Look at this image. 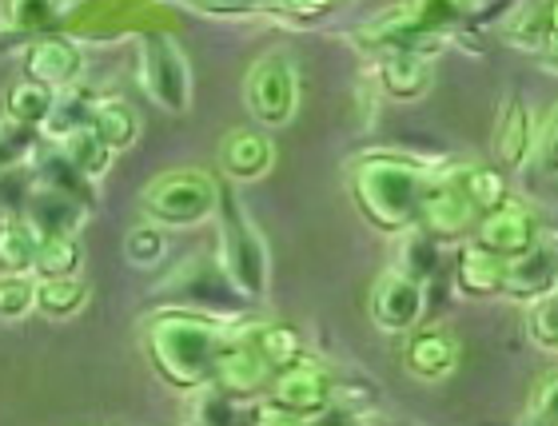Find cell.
Returning <instances> with one entry per match:
<instances>
[{
  "instance_id": "6da1fadb",
  "label": "cell",
  "mask_w": 558,
  "mask_h": 426,
  "mask_svg": "<svg viewBox=\"0 0 558 426\" xmlns=\"http://www.w3.org/2000/svg\"><path fill=\"white\" fill-rule=\"evenodd\" d=\"M232 331L235 327L223 319L168 307L144 322V355L175 391H208Z\"/></svg>"
},
{
  "instance_id": "7a4b0ae2",
  "label": "cell",
  "mask_w": 558,
  "mask_h": 426,
  "mask_svg": "<svg viewBox=\"0 0 558 426\" xmlns=\"http://www.w3.org/2000/svg\"><path fill=\"white\" fill-rule=\"evenodd\" d=\"M430 180V163L403 151H367L348 168V187L360 216L384 235L418 228V204Z\"/></svg>"
},
{
  "instance_id": "3957f363",
  "label": "cell",
  "mask_w": 558,
  "mask_h": 426,
  "mask_svg": "<svg viewBox=\"0 0 558 426\" xmlns=\"http://www.w3.org/2000/svg\"><path fill=\"white\" fill-rule=\"evenodd\" d=\"M216 267L228 279V288L247 303H259L271 288V255L264 231L247 211L232 184H220V208H216Z\"/></svg>"
},
{
  "instance_id": "277c9868",
  "label": "cell",
  "mask_w": 558,
  "mask_h": 426,
  "mask_svg": "<svg viewBox=\"0 0 558 426\" xmlns=\"http://www.w3.org/2000/svg\"><path fill=\"white\" fill-rule=\"evenodd\" d=\"M466 9L459 4H396L387 12H375L372 21L355 28V45L367 57H387V52H439L451 36L463 28Z\"/></svg>"
},
{
  "instance_id": "5b68a950",
  "label": "cell",
  "mask_w": 558,
  "mask_h": 426,
  "mask_svg": "<svg viewBox=\"0 0 558 426\" xmlns=\"http://www.w3.org/2000/svg\"><path fill=\"white\" fill-rule=\"evenodd\" d=\"M140 208H144V223H156V228H199L216 219L220 208V180L204 168H175V172L156 175L144 196H140Z\"/></svg>"
},
{
  "instance_id": "8992f818",
  "label": "cell",
  "mask_w": 558,
  "mask_h": 426,
  "mask_svg": "<svg viewBox=\"0 0 558 426\" xmlns=\"http://www.w3.org/2000/svg\"><path fill=\"white\" fill-rule=\"evenodd\" d=\"M140 48V88L151 105L163 108L172 115H184L192 108V64H187L184 45L172 36V28H160V24H148L136 33Z\"/></svg>"
},
{
  "instance_id": "52a82bcc",
  "label": "cell",
  "mask_w": 558,
  "mask_h": 426,
  "mask_svg": "<svg viewBox=\"0 0 558 426\" xmlns=\"http://www.w3.org/2000/svg\"><path fill=\"white\" fill-rule=\"evenodd\" d=\"M244 108L264 127H283L300 108V69L288 48H271L252 60L244 76Z\"/></svg>"
},
{
  "instance_id": "ba28073f",
  "label": "cell",
  "mask_w": 558,
  "mask_h": 426,
  "mask_svg": "<svg viewBox=\"0 0 558 426\" xmlns=\"http://www.w3.org/2000/svg\"><path fill=\"white\" fill-rule=\"evenodd\" d=\"M478 211L471 208L466 192L459 187L454 163L447 168H430V180L423 187V204H418V231H427L430 240H463L475 235Z\"/></svg>"
},
{
  "instance_id": "9c48e42d",
  "label": "cell",
  "mask_w": 558,
  "mask_h": 426,
  "mask_svg": "<svg viewBox=\"0 0 558 426\" xmlns=\"http://www.w3.org/2000/svg\"><path fill=\"white\" fill-rule=\"evenodd\" d=\"M339 399V382L336 375L319 363V358L303 355L300 363H291L288 370H279L271 379L264 403L279 406L283 415L291 418H312L315 411H324Z\"/></svg>"
},
{
  "instance_id": "30bf717a",
  "label": "cell",
  "mask_w": 558,
  "mask_h": 426,
  "mask_svg": "<svg viewBox=\"0 0 558 426\" xmlns=\"http://www.w3.org/2000/svg\"><path fill=\"white\" fill-rule=\"evenodd\" d=\"M471 240H475L483 252L499 255V259L511 264V259H519V255H526L531 247L543 243V216H538L531 204H523L519 196H511L495 211L478 216Z\"/></svg>"
},
{
  "instance_id": "8fae6325",
  "label": "cell",
  "mask_w": 558,
  "mask_h": 426,
  "mask_svg": "<svg viewBox=\"0 0 558 426\" xmlns=\"http://www.w3.org/2000/svg\"><path fill=\"white\" fill-rule=\"evenodd\" d=\"M24 81L40 84L52 96H64L81 88L84 81V52L64 33H48L24 48Z\"/></svg>"
},
{
  "instance_id": "7c38bea8",
  "label": "cell",
  "mask_w": 558,
  "mask_h": 426,
  "mask_svg": "<svg viewBox=\"0 0 558 426\" xmlns=\"http://www.w3.org/2000/svg\"><path fill=\"white\" fill-rule=\"evenodd\" d=\"M271 379H276V375H271V367L264 363L256 343H252V322H247V327H235L228 346H223L211 387L220 394H228V399H259V394H268Z\"/></svg>"
},
{
  "instance_id": "4fadbf2b",
  "label": "cell",
  "mask_w": 558,
  "mask_h": 426,
  "mask_svg": "<svg viewBox=\"0 0 558 426\" xmlns=\"http://www.w3.org/2000/svg\"><path fill=\"white\" fill-rule=\"evenodd\" d=\"M423 307H427V288L391 267L375 279L372 300H367L372 322L384 334H411L415 327H423Z\"/></svg>"
},
{
  "instance_id": "5bb4252c",
  "label": "cell",
  "mask_w": 558,
  "mask_h": 426,
  "mask_svg": "<svg viewBox=\"0 0 558 426\" xmlns=\"http://www.w3.org/2000/svg\"><path fill=\"white\" fill-rule=\"evenodd\" d=\"M535 115H531V105L519 88L499 100V112H495V132H490V156H495V168L502 172H519L531 163L535 156Z\"/></svg>"
},
{
  "instance_id": "9a60e30c",
  "label": "cell",
  "mask_w": 558,
  "mask_h": 426,
  "mask_svg": "<svg viewBox=\"0 0 558 426\" xmlns=\"http://www.w3.org/2000/svg\"><path fill=\"white\" fill-rule=\"evenodd\" d=\"M463 358V343L459 334L439 327V322H423L408 334V346H403V370L418 382H442L447 375H454Z\"/></svg>"
},
{
  "instance_id": "2e32d148",
  "label": "cell",
  "mask_w": 558,
  "mask_h": 426,
  "mask_svg": "<svg viewBox=\"0 0 558 426\" xmlns=\"http://www.w3.org/2000/svg\"><path fill=\"white\" fill-rule=\"evenodd\" d=\"M93 216V208H84L81 199L64 196V192H52V187H33V196L24 204V223L33 228V235L40 243L45 240H76L84 219Z\"/></svg>"
},
{
  "instance_id": "e0dca14e",
  "label": "cell",
  "mask_w": 558,
  "mask_h": 426,
  "mask_svg": "<svg viewBox=\"0 0 558 426\" xmlns=\"http://www.w3.org/2000/svg\"><path fill=\"white\" fill-rule=\"evenodd\" d=\"M558 291V247L555 240H543L526 255L507 264V279H502V300L514 303H538L543 295Z\"/></svg>"
},
{
  "instance_id": "ac0fdd59",
  "label": "cell",
  "mask_w": 558,
  "mask_h": 426,
  "mask_svg": "<svg viewBox=\"0 0 558 426\" xmlns=\"http://www.w3.org/2000/svg\"><path fill=\"white\" fill-rule=\"evenodd\" d=\"M276 163V148H271L268 132L259 127H232L220 144V168L232 184H252L264 180Z\"/></svg>"
},
{
  "instance_id": "d6986e66",
  "label": "cell",
  "mask_w": 558,
  "mask_h": 426,
  "mask_svg": "<svg viewBox=\"0 0 558 426\" xmlns=\"http://www.w3.org/2000/svg\"><path fill=\"white\" fill-rule=\"evenodd\" d=\"M375 76H379V93L391 100H418L427 96L435 81V57L430 52H387L375 57Z\"/></svg>"
},
{
  "instance_id": "ffe728a7",
  "label": "cell",
  "mask_w": 558,
  "mask_h": 426,
  "mask_svg": "<svg viewBox=\"0 0 558 426\" xmlns=\"http://www.w3.org/2000/svg\"><path fill=\"white\" fill-rule=\"evenodd\" d=\"M502 279H507V259L483 252L475 240H466L454 255V288L466 300H495L502 295Z\"/></svg>"
},
{
  "instance_id": "44dd1931",
  "label": "cell",
  "mask_w": 558,
  "mask_h": 426,
  "mask_svg": "<svg viewBox=\"0 0 558 426\" xmlns=\"http://www.w3.org/2000/svg\"><path fill=\"white\" fill-rule=\"evenodd\" d=\"M88 127H93L96 136L112 148V156H117V151H129L132 144H136L140 115L124 96H96L93 112H88Z\"/></svg>"
},
{
  "instance_id": "7402d4cb",
  "label": "cell",
  "mask_w": 558,
  "mask_h": 426,
  "mask_svg": "<svg viewBox=\"0 0 558 426\" xmlns=\"http://www.w3.org/2000/svg\"><path fill=\"white\" fill-rule=\"evenodd\" d=\"M28 163H33V175H36V184L40 187L64 192V196L81 199L84 208L96 211V184L88 180V175L76 172V168H72V163L52 148V144H48V148H36V156Z\"/></svg>"
},
{
  "instance_id": "603a6c76",
  "label": "cell",
  "mask_w": 558,
  "mask_h": 426,
  "mask_svg": "<svg viewBox=\"0 0 558 426\" xmlns=\"http://www.w3.org/2000/svg\"><path fill=\"white\" fill-rule=\"evenodd\" d=\"M502 45L531 52V57H547L550 52V33H547V4H514L502 12L499 24Z\"/></svg>"
},
{
  "instance_id": "cb8c5ba5",
  "label": "cell",
  "mask_w": 558,
  "mask_h": 426,
  "mask_svg": "<svg viewBox=\"0 0 558 426\" xmlns=\"http://www.w3.org/2000/svg\"><path fill=\"white\" fill-rule=\"evenodd\" d=\"M454 175H459V187L466 192L471 208L478 216L495 211L499 204L511 199V184H507V172L495 168V163H454Z\"/></svg>"
},
{
  "instance_id": "d4e9b609",
  "label": "cell",
  "mask_w": 558,
  "mask_h": 426,
  "mask_svg": "<svg viewBox=\"0 0 558 426\" xmlns=\"http://www.w3.org/2000/svg\"><path fill=\"white\" fill-rule=\"evenodd\" d=\"M52 148H57L60 156H64V160H69L72 168H76V172L88 175L93 184L108 172V168H112V148H108L105 139L96 136V132L88 124H84V127H72L69 136H60L57 144H52Z\"/></svg>"
},
{
  "instance_id": "484cf974",
  "label": "cell",
  "mask_w": 558,
  "mask_h": 426,
  "mask_svg": "<svg viewBox=\"0 0 558 426\" xmlns=\"http://www.w3.org/2000/svg\"><path fill=\"white\" fill-rule=\"evenodd\" d=\"M252 343H256V351L271 367V375L288 370L291 363H300V358L307 355L300 331L288 327V322H252Z\"/></svg>"
},
{
  "instance_id": "4316f807",
  "label": "cell",
  "mask_w": 558,
  "mask_h": 426,
  "mask_svg": "<svg viewBox=\"0 0 558 426\" xmlns=\"http://www.w3.org/2000/svg\"><path fill=\"white\" fill-rule=\"evenodd\" d=\"M40 240L24 219H4L0 223V276H33Z\"/></svg>"
},
{
  "instance_id": "83f0119b",
  "label": "cell",
  "mask_w": 558,
  "mask_h": 426,
  "mask_svg": "<svg viewBox=\"0 0 558 426\" xmlns=\"http://www.w3.org/2000/svg\"><path fill=\"white\" fill-rule=\"evenodd\" d=\"M52 105H57V96L48 93V88H40V84H33V81H16L9 88V96H4V120L40 132L48 112H52Z\"/></svg>"
},
{
  "instance_id": "f1b7e54d",
  "label": "cell",
  "mask_w": 558,
  "mask_h": 426,
  "mask_svg": "<svg viewBox=\"0 0 558 426\" xmlns=\"http://www.w3.org/2000/svg\"><path fill=\"white\" fill-rule=\"evenodd\" d=\"M396 259H391V271H399V276L415 279V283H423L427 288V276L435 271V264H439V255H435V240H430L427 231H403V235H396Z\"/></svg>"
},
{
  "instance_id": "f546056e",
  "label": "cell",
  "mask_w": 558,
  "mask_h": 426,
  "mask_svg": "<svg viewBox=\"0 0 558 426\" xmlns=\"http://www.w3.org/2000/svg\"><path fill=\"white\" fill-rule=\"evenodd\" d=\"M88 303L84 279H36V312L48 319H72Z\"/></svg>"
},
{
  "instance_id": "4dcf8cb0",
  "label": "cell",
  "mask_w": 558,
  "mask_h": 426,
  "mask_svg": "<svg viewBox=\"0 0 558 426\" xmlns=\"http://www.w3.org/2000/svg\"><path fill=\"white\" fill-rule=\"evenodd\" d=\"M84 252L76 240H45L36 252V279H81Z\"/></svg>"
},
{
  "instance_id": "1f68e13d",
  "label": "cell",
  "mask_w": 558,
  "mask_h": 426,
  "mask_svg": "<svg viewBox=\"0 0 558 426\" xmlns=\"http://www.w3.org/2000/svg\"><path fill=\"white\" fill-rule=\"evenodd\" d=\"M93 100L96 96H88L84 88H72V93L57 96V105L48 112L40 136H48V144H57L60 136H69L72 127H84L88 124V112H93Z\"/></svg>"
},
{
  "instance_id": "d6a6232c",
  "label": "cell",
  "mask_w": 558,
  "mask_h": 426,
  "mask_svg": "<svg viewBox=\"0 0 558 426\" xmlns=\"http://www.w3.org/2000/svg\"><path fill=\"white\" fill-rule=\"evenodd\" d=\"M36 148H40V132L36 127L12 124V120L0 115V175L33 160Z\"/></svg>"
},
{
  "instance_id": "836d02e7",
  "label": "cell",
  "mask_w": 558,
  "mask_h": 426,
  "mask_svg": "<svg viewBox=\"0 0 558 426\" xmlns=\"http://www.w3.org/2000/svg\"><path fill=\"white\" fill-rule=\"evenodd\" d=\"M526 339H531V346H538V351H547V355H555L558 346V291H550V295H543L538 303H531L526 307Z\"/></svg>"
},
{
  "instance_id": "e575fe53",
  "label": "cell",
  "mask_w": 558,
  "mask_h": 426,
  "mask_svg": "<svg viewBox=\"0 0 558 426\" xmlns=\"http://www.w3.org/2000/svg\"><path fill=\"white\" fill-rule=\"evenodd\" d=\"M36 312V276H0V322H21Z\"/></svg>"
},
{
  "instance_id": "d590c367",
  "label": "cell",
  "mask_w": 558,
  "mask_h": 426,
  "mask_svg": "<svg viewBox=\"0 0 558 426\" xmlns=\"http://www.w3.org/2000/svg\"><path fill=\"white\" fill-rule=\"evenodd\" d=\"M33 187H36L33 163H21V168H12V172L0 175V223L24 216V204L33 196Z\"/></svg>"
},
{
  "instance_id": "8d00e7d4",
  "label": "cell",
  "mask_w": 558,
  "mask_h": 426,
  "mask_svg": "<svg viewBox=\"0 0 558 426\" xmlns=\"http://www.w3.org/2000/svg\"><path fill=\"white\" fill-rule=\"evenodd\" d=\"M531 163L538 168V175H543V180H558V105L550 108L547 120L538 124L535 156H531Z\"/></svg>"
},
{
  "instance_id": "74e56055",
  "label": "cell",
  "mask_w": 558,
  "mask_h": 426,
  "mask_svg": "<svg viewBox=\"0 0 558 426\" xmlns=\"http://www.w3.org/2000/svg\"><path fill=\"white\" fill-rule=\"evenodd\" d=\"M124 252L136 267H151L163 259V231L156 223H140V228L129 231V240H124Z\"/></svg>"
},
{
  "instance_id": "f35d334b",
  "label": "cell",
  "mask_w": 558,
  "mask_h": 426,
  "mask_svg": "<svg viewBox=\"0 0 558 426\" xmlns=\"http://www.w3.org/2000/svg\"><path fill=\"white\" fill-rule=\"evenodd\" d=\"M303 426H375L372 423V415L363 411V406H355V403H331V406H324V411H315L312 418H303Z\"/></svg>"
},
{
  "instance_id": "ab89813d",
  "label": "cell",
  "mask_w": 558,
  "mask_h": 426,
  "mask_svg": "<svg viewBox=\"0 0 558 426\" xmlns=\"http://www.w3.org/2000/svg\"><path fill=\"white\" fill-rule=\"evenodd\" d=\"M526 415H535V418H543V423L558 426V370H550V375H543V379L535 382Z\"/></svg>"
},
{
  "instance_id": "60d3db41",
  "label": "cell",
  "mask_w": 558,
  "mask_h": 426,
  "mask_svg": "<svg viewBox=\"0 0 558 426\" xmlns=\"http://www.w3.org/2000/svg\"><path fill=\"white\" fill-rule=\"evenodd\" d=\"M252 426H303V418H291V415H283L279 406L259 403L256 406V418H252Z\"/></svg>"
},
{
  "instance_id": "b9f144b4",
  "label": "cell",
  "mask_w": 558,
  "mask_h": 426,
  "mask_svg": "<svg viewBox=\"0 0 558 426\" xmlns=\"http://www.w3.org/2000/svg\"><path fill=\"white\" fill-rule=\"evenodd\" d=\"M547 33H550V48L558 45V4H547Z\"/></svg>"
},
{
  "instance_id": "7bdbcfd3",
  "label": "cell",
  "mask_w": 558,
  "mask_h": 426,
  "mask_svg": "<svg viewBox=\"0 0 558 426\" xmlns=\"http://www.w3.org/2000/svg\"><path fill=\"white\" fill-rule=\"evenodd\" d=\"M543 64H547V69H550V72H558V45H555V48H550L547 57H543Z\"/></svg>"
},
{
  "instance_id": "ee69618b",
  "label": "cell",
  "mask_w": 558,
  "mask_h": 426,
  "mask_svg": "<svg viewBox=\"0 0 558 426\" xmlns=\"http://www.w3.org/2000/svg\"><path fill=\"white\" fill-rule=\"evenodd\" d=\"M523 426H550V423H543V418H535V415H526Z\"/></svg>"
},
{
  "instance_id": "f6af8a7d",
  "label": "cell",
  "mask_w": 558,
  "mask_h": 426,
  "mask_svg": "<svg viewBox=\"0 0 558 426\" xmlns=\"http://www.w3.org/2000/svg\"><path fill=\"white\" fill-rule=\"evenodd\" d=\"M555 355H558V346H555Z\"/></svg>"
}]
</instances>
